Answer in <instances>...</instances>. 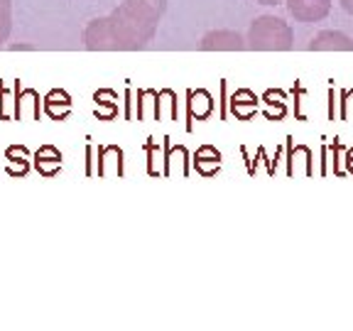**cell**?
<instances>
[{"instance_id":"cell-9","label":"cell","mask_w":353,"mask_h":331,"mask_svg":"<svg viewBox=\"0 0 353 331\" xmlns=\"http://www.w3.org/2000/svg\"><path fill=\"white\" fill-rule=\"evenodd\" d=\"M341 3V8L348 12V15H353V0H339Z\"/></svg>"},{"instance_id":"cell-7","label":"cell","mask_w":353,"mask_h":331,"mask_svg":"<svg viewBox=\"0 0 353 331\" xmlns=\"http://www.w3.org/2000/svg\"><path fill=\"white\" fill-rule=\"evenodd\" d=\"M34 165H37V170L42 172V174H54V172L59 170V165H61L59 150L52 148V145H44V148H39L37 154H34Z\"/></svg>"},{"instance_id":"cell-10","label":"cell","mask_w":353,"mask_h":331,"mask_svg":"<svg viewBox=\"0 0 353 331\" xmlns=\"http://www.w3.org/2000/svg\"><path fill=\"white\" fill-rule=\"evenodd\" d=\"M258 6H280V3H285V0H255Z\"/></svg>"},{"instance_id":"cell-1","label":"cell","mask_w":353,"mask_h":331,"mask_svg":"<svg viewBox=\"0 0 353 331\" xmlns=\"http://www.w3.org/2000/svg\"><path fill=\"white\" fill-rule=\"evenodd\" d=\"M167 0H123L105 17H96L83 30V44L91 52L143 50L157 34Z\"/></svg>"},{"instance_id":"cell-3","label":"cell","mask_w":353,"mask_h":331,"mask_svg":"<svg viewBox=\"0 0 353 331\" xmlns=\"http://www.w3.org/2000/svg\"><path fill=\"white\" fill-rule=\"evenodd\" d=\"M285 6L297 22H321L331 12V0H285Z\"/></svg>"},{"instance_id":"cell-8","label":"cell","mask_w":353,"mask_h":331,"mask_svg":"<svg viewBox=\"0 0 353 331\" xmlns=\"http://www.w3.org/2000/svg\"><path fill=\"white\" fill-rule=\"evenodd\" d=\"M12 30V0H0V47L8 42Z\"/></svg>"},{"instance_id":"cell-4","label":"cell","mask_w":353,"mask_h":331,"mask_svg":"<svg viewBox=\"0 0 353 331\" xmlns=\"http://www.w3.org/2000/svg\"><path fill=\"white\" fill-rule=\"evenodd\" d=\"M204 52H238L245 50V37L236 30H211L201 37Z\"/></svg>"},{"instance_id":"cell-2","label":"cell","mask_w":353,"mask_h":331,"mask_svg":"<svg viewBox=\"0 0 353 331\" xmlns=\"http://www.w3.org/2000/svg\"><path fill=\"white\" fill-rule=\"evenodd\" d=\"M294 44V30L277 15H260L250 22L245 47L258 52H287Z\"/></svg>"},{"instance_id":"cell-5","label":"cell","mask_w":353,"mask_h":331,"mask_svg":"<svg viewBox=\"0 0 353 331\" xmlns=\"http://www.w3.org/2000/svg\"><path fill=\"white\" fill-rule=\"evenodd\" d=\"M312 52H351L353 39L348 34L339 32V30H324V32L314 34L309 42Z\"/></svg>"},{"instance_id":"cell-6","label":"cell","mask_w":353,"mask_h":331,"mask_svg":"<svg viewBox=\"0 0 353 331\" xmlns=\"http://www.w3.org/2000/svg\"><path fill=\"white\" fill-rule=\"evenodd\" d=\"M231 110L236 113L238 118H241V121H248L255 110H258V99H255V94H250L248 88H241V91H236V94H233Z\"/></svg>"}]
</instances>
